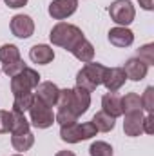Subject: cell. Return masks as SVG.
Masks as SVG:
<instances>
[{"label":"cell","instance_id":"obj_1","mask_svg":"<svg viewBox=\"0 0 154 156\" xmlns=\"http://www.w3.org/2000/svg\"><path fill=\"white\" fill-rule=\"evenodd\" d=\"M49 38H51V42H53L54 45L64 47L65 51H71L78 42L82 38H85V37H83L82 29L76 27V26L67 24V22H58V24L51 29Z\"/></svg>","mask_w":154,"mask_h":156},{"label":"cell","instance_id":"obj_2","mask_svg":"<svg viewBox=\"0 0 154 156\" xmlns=\"http://www.w3.org/2000/svg\"><path fill=\"white\" fill-rule=\"evenodd\" d=\"M105 66L98 62H87L76 75V87L85 89L87 93H93L98 85H102L103 75H105Z\"/></svg>","mask_w":154,"mask_h":156},{"label":"cell","instance_id":"obj_3","mask_svg":"<svg viewBox=\"0 0 154 156\" xmlns=\"http://www.w3.org/2000/svg\"><path fill=\"white\" fill-rule=\"evenodd\" d=\"M96 127L93 122H85V123H71V125H62L60 127V138L67 144H78L83 140H89L93 136H96Z\"/></svg>","mask_w":154,"mask_h":156},{"label":"cell","instance_id":"obj_4","mask_svg":"<svg viewBox=\"0 0 154 156\" xmlns=\"http://www.w3.org/2000/svg\"><path fill=\"white\" fill-rule=\"evenodd\" d=\"M40 83V75L31 69V67H26L24 71H20L18 75L11 78V93L15 96H20V94H29L31 91L37 89V85Z\"/></svg>","mask_w":154,"mask_h":156},{"label":"cell","instance_id":"obj_5","mask_svg":"<svg viewBox=\"0 0 154 156\" xmlns=\"http://www.w3.org/2000/svg\"><path fill=\"white\" fill-rule=\"evenodd\" d=\"M109 15L116 24H120L121 27H127L129 24H132L136 16V9L131 0H114L109 5Z\"/></svg>","mask_w":154,"mask_h":156},{"label":"cell","instance_id":"obj_6","mask_svg":"<svg viewBox=\"0 0 154 156\" xmlns=\"http://www.w3.org/2000/svg\"><path fill=\"white\" fill-rule=\"evenodd\" d=\"M29 116H31V122L37 129H47L54 123V115L51 111L49 105H45L44 102H40L38 98L33 100L31 107H29Z\"/></svg>","mask_w":154,"mask_h":156},{"label":"cell","instance_id":"obj_7","mask_svg":"<svg viewBox=\"0 0 154 156\" xmlns=\"http://www.w3.org/2000/svg\"><path fill=\"white\" fill-rule=\"evenodd\" d=\"M11 33L18 38H29L35 33V22L27 15H15L9 22Z\"/></svg>","mask_w":154,"mask_h":156},{"label":"cell","instance_id":"obj_8","mask_svg":"<svg viewBox=\"0 0 154 156\" xmlns=\"http://www.w3.org/2000/svg\"><path fill=\"white\" fill-rule=\"evenodd\" d=\"M78 7V0H53L49 4V15L54 20H64L71 16Z\"/></svg>","mask_w":154,"mask_h":156},{"label":"cell","instance_id":"obj_9","mask_svg":"<svg viewBox=\"0 0 154 156\" xmlns=\"http://www.w3.org/2000/svg\"><path fill=\"white\" fill-rule=\"evenodd\" d=\"M89 105H91V93H87L82 87L73 89V100H71V105H69L67 111H71L73 115L80 116V115H85L87 113Z\"/></svg>","mask_w":154,"mask_h":156},{"label":"cell","instance_id":"obj_10","mask_svg":"<svg viewBox=\"0 0 154 156\" xmlns=\"http://www.w3.org/2000/svg\"><path fill=\"white\" fill-rule=\"evenodd\" d=\"M35 91H37V93H35V98H38L40 102H44V104L49 105V107L56 105L60 89H58L53 82H40Z\"/></svg>","mask_w":154,"mask_h":156},{"label":"cell","instance_id":"obj_11","mask_svg":"<svg viewBox=\"0 0 154 156\" xmlns=\"http://www.w3.org/2000/svg\"><path fill=\"white\" fill-rule=\"evenodd\" d=\"M125 80H127V76H125L123 67H107L102 83L107 87L109 93H116V91L125 83Z\"/></svg>","mask_w":154,"mask_h":156},{"label":"cell","instance_id":"obj_12","mask_svg":"<svg viewBox=\"0 0 154 156\" xmlns=\"http://www.w3.org/2000/svg\"><path fill=\"white\" fill-rule=\"evenodd\" d=\"M123 71H125V76L129 78V80H132V82H140V80H143V78L147 76L149 66H147L145 62H142L140 58L134 56V58H129V60L125 62Z\"/></svg>","mask_w":154,"mask_h":156},{"label":"cell","instance_id":"obj_13","mask_svg":"<svg viewBox=\"0 0 154 156\" xmlns=\"http://www.w3.org/2000/svg\"><path fill=\"white\" fill-rule=\"evenodd\" d=\"M123 131L127 136H140L143 133V111L140 113H127L123 122Z\"/></svg>","mask_w":154,"mask_h":156},{"label":"cell","instance_id":"obj_14","mask_svg":"<svg viewBox=\"0 0 154 156\" xmlns=\"http://www.w3.org/2000/svg\"><path fill=\"white\" fill-rule=\"evenodd\" d=\"M109 42L116 47H129L134 42V33L127 27L118 26V27H113L109 31Z\"/></svg>","mask_w":154,"mask_h":156},{"label":"cell","instance_id":"obj_15","mask_svg":"<svg viewBox=\"0 0 154 156\" xmlns=\"http://www.w3.org/2000/svg\"><path fill=\"white\" fill-rule=\"evenodd\" d=\"M102 111L107 113L109 116L118 118L123 115V109H121V96H118L116 93H107L102 96Z\"/></svg>","mask_w":154,"mask_h":156},{"label":"cell","instance_id":"obj_16","mask_svg":"<svg viewBox=\"0 0 154 156\" xmlns=\"http://www.w3.org/2000/svg\"><path fill=\"white\" fill-rule=\"evenodd\" d=\"M29 58L35 62V64H40V66H45L49 62H53L54 58V51L45 45V44H38V45H33L31 51H29Z\"/></svg>","mask_w":154,"mask_h":156},{"label":"cell","instance_id":"obj_17","mask_svg":"<svg viewBox=\"0 0 154 156\" xmlns=\"http://www.w3.org/2000/svg\"><path fill=\"white\" fill-rule=\"evenodd\" d=\"M69 53H73V56L78 58L80 62H93V56H94V47H93V44L89 42L87 38H82L78 42L76 45L69 51Z\"/></svg>","mask_w":154,"mask_h":156},{"label":"cell","instance_id":"obj_18","mask_svg":"<svg viewBox=\"0 0 154 156\" xmlns=\"http://www.w3.org/2000/svg\"><path fill=\"white\" fill-rule=\"evenodd\" d=\"M11 144L15 147V151L18 153H24V151H29L35 144V136L31 131H26V133H11Z\"/></svg>","mask_w":154,"mask_h":156},{"label":"cell","instance_id":"obj_19","mask_svg":"<svg viewBox=\"0 0 154 156\" xmlns=\"http://www.w3.org/2000/svg\"><path fill=\"white\" fill-rule=\"evenodd\" d=\"M93 123H94L96 131H100V133H109V131L114 129L116 118L109 116V115L103 113V111H100V113H96V115L93 116Z\"/></svg>","mask_w":154,"mask_h":156},{"label":"cell","instance_id":"obj_20","mask_svg":"<svg viewBox=\"0 0 154 156\" xmlns=\"http://www.w3.org/2000/svg\"><path fill=\"white\" fill-rule=\"evenodd\" d=\"M121 109H123L125 115H127V113H140V111H143L140 94H136V93H127V94L121 98Z\"/></svg>","mask_w":154,"mask_h":156},{"label":"cell","instance_id":"obj_21","mask_svg":"<svg viewBox=\"0 0 154 156\" xmlns=\"http://www.w3.org/2000/svg\"><path fill=\"white\" fill-rule=\"evenodd\" d=\"M0 60L4 64H9V62H15V60H20V49L13 44H4L0 47Z\"/></svg>","mask_w":154,"mask_h":156},{"label":"cell","instance_id":"obj_22","mask_svg":"<svg viewBox=\"0 0 154 156\" xmlns=\"http://www.w3.org/2000/svg\"><path fill=\"white\" fill-rule=\"evenodd\" d=\"M33 100H35V94H33V93L15 96V102H13V111H18V113H26V111H29V107H31Z\"/></svg>","mask_w":154,"mask_h":156},{"label":"cell","instance_id":"obj_23","mask_svg":"<svg viewBox=\"0 0 154 156\" xmlns=\"http://www.w3.org/2000/svg\"><path fill=\"white\" fill-rule=\"evenodd\" d=\"M29 125L31 123L24 116V113L13 111V129H11V133H26V131H29Z\"/></svg>","mask_w":154,"mask_h":156},{"label":"cell","instance_id":"obj_24","mask_svg":"<svg viewBox=\"0 0 154 156\" xmlns=\"http://www.w3.org/2000/svg\"><path fill=\"white\" fill-rule=\"evenodd\" d=\"M113 147L107 142H94L89 147V154L91 156H113Z\"/></svg>","mask_w":154,"mask_h":156},{"label":"cell","instance_id":"obj_25","mask_svg":"<svg viewBox=\"0 0 154 156\" xmlns=\"http://www.w3.org/2000/svg\"><path fill=\"white\" fill-rule=\"evenodd\" d=\"M142 62H145L147 66H152L154 64V44H145L143 47L138 49V56Z\"/></svg>","mask_w":154,"mask_h":156},{"label":"cell","instance_id":"obj_26","mask_svg":"<svg viewBox=\"0 0 154 156\" xmlns=\"http://www.w3.org/2000/svg\"><path fill=\"white\" fill-rule=\"evenodd\" d=\"M26 69V64H24V60L20 58V60H15V62H9V64H4V67H2V71L7 75V76H15V75H18L20 71H24Z\"/></svg>","mask_w":154,"mask_h":156},{"label":"cell","instance_id":"obj_27","mask_svg":"<svg viewBox=\"0 0 154 156\" xmlns=\"http://www.w3.org/2000/svg\"><path fill=\"white\" fill-rule=\"evenodd\" d=\"M71 100H73V89H60V93H58V100H56L58 109H69Z\"/></svg>","mask_w":154,"mask_h":156},{"label":"cell","instance_id":"obj_28","mask_svg":"<svg viewBox=\"0 0 154 156\" xmlns=\"http://www.w3.org/2000/svg\"><path fill=\"white\" fill-rule=\"evenodd\" d=\"M76 115H73L71 111H67V109H58V115L54 116V120L60 123V125H71V123H75L76 122Z\"/></svg>","mask_w":154,"mask_h":156},{"label":"cell","instance_id":"obj_29","mask_svg":"<svg viewBox=\"0 0 154 156\" xmlns=\"http://www.w3.org/2000/svg\"><path fill=\"white\" fill-rule=\"evenodd\" d=\"M142 107L147 113H152L154 109V87H147L143 96H142Z\"/></svg>","mask_w":154,"mask_h":156},{"label":"cell","instance_id":"obj_30","mask_svg":"<svg viewBox=\"0 0 154 156\" xmlns=\"http://www.w3.org/2000/svg\"><path fill=\"white\" fill-rule=\"evenodd\" d=\"M13 129V113L0 111V133H9Z\"/></svg>","mask_w":154,"mask_h":156},{"label":"cell","instance_id":"obj_31","mask_svg":"<svg viewBox=\"0 0 154 156\" xmlns=\"http://www.w3.org/2000/svg\"><path fill=\"white\" fill-rule=\"evenodd\" d=\"M143 133L152 134L154 133V116L152 113H149L147 116H143Z\"/></svg>","mask_w":154,"mask_h":156},{"label":"cell","instance_id":"obj_32","mask_svg":"<svg viewBox=\"0 0 154 156\" xmlns=\"http://www.w3.org/2000/svg\"><path fill=\"white\" fill-rule=\"evenodd\" d=\"M5 5H9L11 9H18V7H24L27 4V0H4Z\"/></svg>","mask_w":154,"mask_h":156},{"label":"cell","instance_id":"obj_33","mask_svg":"<svg viewBox=\"0 0 154 156\" xmlns=\"http://www.w3.org/2000/svg\"><path fill=\"white\" fill-rule=\"evenodd\" d=\"M138 2H140V5H142L145 11H151L154 7V0H138Z\"/></svg>","mask_w":154,"mask_h":156},{"label":"cell","instance_id":"obj_34","mask_svg":"<svg viewBox=\"0 0 154 156\" xmlns=\"http://www.w3.org/2000/svg\"><path fill=\"white\" fill-rule=\"evenodd\" d=\"M54 156H76L75 153H71V151H58Z\"/></svg>","mask_w":154,"mask_h":156},{"label":"cell","instance_id":"obj_35","mask_svg":"<svg viewBox=\"0 0 154 156\" xmlns=\"http://www.w3.org/2000/svg\"><path fill=\"white\" fill-rule=\"evenodd\" d=\"M13 156H22V154H13Z\"/></svg>","mask_w":154,"mask_h":156}]
</instances>
